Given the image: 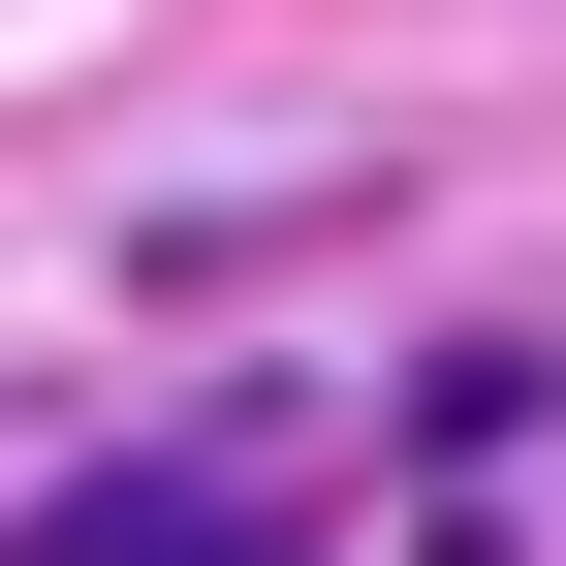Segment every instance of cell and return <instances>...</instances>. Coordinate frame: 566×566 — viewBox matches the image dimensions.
I'll list each match as a JSON object with an SVG mask.
<instances>
[{"mask_svg":"<svg viewBox=\"0 0 566 566\" xmlns=\"http://www.w3.org/2000/svg\"><path fill=\"white\" fill-rule=\"evenodd\" d=\"M0 566H283V504L252 472H95V504H32Z\"/></svg>","mask_w":566,"mask_h":566,"instance_id":"cell-1","label":"cell"},{"mask_svg":"<svg viewBox=\"0 0 566 566\" xmlns=\"http://www.w3.org/2000/svg\"><path fill=\"white\" fill-rule=\"evenodd\" d=\"M535 409H566V346H441V378H409V441H441V472H504Z\"/></svg>","mask_w":566,"mask_h":566,"instance_id":"cell-2","label":"cell"}]
</instances>
